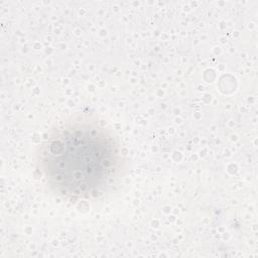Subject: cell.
<instances>
[{
	"label": "cell",
	"mask_w": 258,
	"mask_h": 258,
	"mask_svg": "<svg viewBox=\"0 0 258 258\" xmlns=\"http://www.w3.org/2000/svg\"><path fill=\"white\" fill-rule=\"evenodd\" d=\"M37 163L50 189L72 200L104 195L124 168L115 137L88 116L72 118L53 129L38 149Z\"/></svg>",
	"instance_id": "6da1fadb"
}]
</instances>
